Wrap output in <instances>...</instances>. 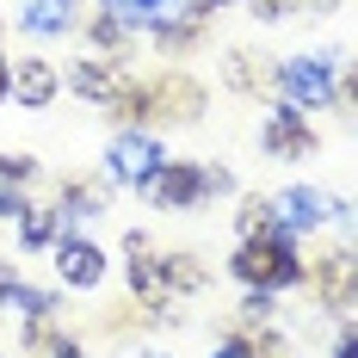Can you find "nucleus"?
Returning <instances> with one entry per match:
<instances>
[{"instance_id":"obj_1","label":"nucleus","mask_w":358,"mask_h":358,"mask_svg":"<svg viewBox=\"0 0 358 358\" xmlns=\"http://www.w3.org/2000/svg\"><path fill=\"white\" fill-rule=\"evenodd\" d=\"M235 272L248 278V285H303V259H296V248H290L285 229H259V235H248L241 241V253H235Z\"/></svg>"},{"instance_id":"obj_2","label":"nucleus","mask_w":358,"mask_h":358,"mask_svg":"<svg viewBox=\"0 0 358 358\" xmlns=\"http://www.w3.org/2000/svg\"><path fill=\"white\" fill-rule=\"evenodd\" d=\"M229 173H210V167H185V161H161L155 173L143 179V192L155 204H167V210H192L204 192H222Z\"/></svg>"},{"instance_id":"obj_3","label":"nucleus","mask_w":358,"mask_h":358,"mask_svg":"<svg viewBox=\"0 0 358 358\" xmlns=\"http://www.w3.org/2000/svg\"><path fill=\"white\" fill-rule=\"evenodd\" d=\"M266 216H272V229L303 235V229L327 222V198H322V192H309V185H285L278 198H266Z\"/></svg>"},{"instance_id":"obj_4","label":"nucleus","mask_w":358,"mask_h":358,"mask_svg":"<svg viewBox=\"0 0 358 358\" xmlns=\"http://www.w3.org/2000/svg\"><path fill=\"white\" fill-rule=\"evenodd\" d=\"M278 80H285V99H290L296 111L327 106V93H334V74H327V62H315V56H296V62H285V69H278Z\"/></svg>"},{"instance_id":"obj_5","label":"nucleus","mask_w":358,"mask_h":358,"mask_svg":"<svg viewBox=\"0 0 358 358\" xmlns=\"http://www.w3.org/2000/svg\"><path fill=\"white\" fill-rule=\"evenodd\" d=\"M161 161H167V155H161V143H155V136H117V143H111V155H106V173L117 179V185H143Z\"/></svg>"},{"instance_id":"obj_6","label":"nucleus","mask_w":358,"mask_h":358,"mask_svg":"<svg viewBox=\"0 0 358 358\" xmlns=\"http://www.w3.org/2000/svg\"><path fill=\"white\" fill-rule=\"evenodd\" d=\"M56 272H62V285L93 290L106 278V253L93 248V241H80V235H62V241H56Z\"/></svg>"},{"instance_id":"obj_7","label":"nucleus","mask_w":358,"mask_h":358,"mask_svg":"<svg viewBox=\"0 0 358 358\" xmlns=\"http://www.w3.org/2000/svg\"><path fill=\"white\" fill-rule=\"evenodd\" d=\"M56 69L43 62V56H25L19 69H6V93H19V106H50L56 99Z\"/></svg>"},{"instance_id":"obj_8","label":"nucleus","mask_w":358,"mask_h":358,"mask_svg":"<svg viewBox=\"0 0 358 358\" xmlns=\"http://www.w3.org/2000/svg\"><path fill=\"white\" fill-rule=\"evenodd\" d=\"M309 148H315V130L303 124L296 106H285V111L266 117V155H309Z\"/></svg>"},{"instance_id":"obj_9","label":"nucleus","mask_w":358,"mask_h":358,"mask_svg":"<svg viewBox=\"0 0 358 358\" xmlns=\"http://www.w3.org/2000/svg\"><path fill=\"white\" fill-rule=\"evenodd\" d=\"M19 25L31 37H62L74 25V0H19Z\"/></svg>"},{"instance_id":"obj_10","label":"nucleus","mask_w":358,"mask_h":358,"mask_svg":"<svg viewBox=\"0 0 358 358\" xmlns=\"http://www.w3.org/2000/svg\"><path fill=\"white\" fill-rule=\"evenodd\" d=\"M130 253H136V266H130L136 296H143V303H167V272H161V259H148V241H143V235H130Z\"/></svg>"},{"instance_id":"obj_11","label":"nucleus","mask_w":358,"mask_h":358,"mask_svg":"<svg viewBox=\"0 0 358 358\" xmlns=\"http://www.w3.org/2000/svg\"><path fill=\"white\" fill-rule=\"evenodd\" d=\"M179 0H106V19L111 25H161V19H173Z\"/></svg>"},{"instance_id":"obj_12","label":"nucleus","mask_w":358,"mask_h":358,"mask_svg":"<svg viewBox=\"0 0 358 358\" xmlns=\"http://www.w3.org/2000/svg\"><path fill=\"white\" fill-rule=\"evenodd\" d=\"M69 80H74V93H87V99H111L117 93V62H74L69 69Z\"/></svg>"},{"instance_id":"obj_13","label":"nucleus","mask_w":358,"mask_h":358,"mask_svg":"<svg viewBox=\"0 0 358 358\" xmlns=\"http://www.w3.org/2000/svg\"><path fill=\"white\" fill-rule=\"evenodd\" d=\"M0 309H19V315H50L56 303H50L43 290H31V285H13V278H0Z\"/></svg>"},{"instance_id":"obj_14","label":"nucleus","mask_w":358,"mask_h":358,"mask_svg":"<svg viewBox=\"0 0 358 358\" xmlns=\"http://www.w3.org/2000/svg\"><path fill=\"white\" fill-rule=\"evenodd\" d=\"M229 80H235L241 93H266V87H272V74L259 69V56H248V50H235V56H229Z\"/></svg>"},{"instance_id":"obj_15","label":"nucleus","mask_w":358,"mask_h":358,"mask_svg":"<svg viewBox=\"0 0 358 358\" xmlns=\"http://www.w3.org/2000/svg\"><path fill=\"white\" fill-rule=\"evenodd\" d=\"M19 235H25V248H50V241H56V216L25 204V216H19Z\"/></svg>"},{"instance_id":"obj_16","label":"nucleus","mask_w":358,"mask_h":358,"mask_svg":"<svg viewBox=\"0 0 358 358\" xmlns=\"http://www.w3.org/2000/svg\"><path fill=\"white\" fill-rule=\"evenodd\" d=\"M62 204H69V216H99V198L87 185H62Z\"/></svg>"},{"instance_id":"obj_17","label":"nucleus","mask_w":358,"mask_h":358,"mask_svg":"<svg viewBox=\"0 0 358 358\" xmlns=\"http://www.w3.org/2000/svg\"><path fill=\"white\" fill-rule=\"evenodd\" d=\"M241 229H248V235L272 229V216H266V198H248V210H241Z\"/></svg>"},{"instance_id":"obj_18","label":"nucleus","mask_w":358,"mask_h":358,"mask_svg":"<svg viewBox=\"0 0 358 358\" xmlns=\"http://www.w3.org/2000/svg\"><path fill=\"white\" fill-rule=\"evenodd\" d=\"M0 179H31V155H0Z\"/></svg>"},{"instance_id":"obj_19","label":"nucleus","mask_w":358,"mask_h":358,"mask_svg":"<svg viewBox=\"0 0 358 358\" xmlns=\"http://www.w3.org/2000/svg\"><path fill=\"white\" fill-rule=\"evenodd\" d=\"M93 43H99V50L124 43V25H111V19H93Z\"/></svg>"},{"instance_id":"obj_20","label":"nucleus","mask_w":358,"mask_h":358,"mask_svg":"<svg viewBox=\"0 0 358 358\" xmlns=\"http://www.w3.org/2000/svg\"><path fill=\"white\" fill-rule=\"evenodd\" d=\"M216 358H259V352H253L248 340H229V346H216Z\"/></svg>"},{"instance_id":"obj_21","label":"nucleus","mask_w":358,"mask_h":358,"mask_svg":"<svg viewBox=\"0 0 358 358\" xmlns=\"http://www.w3.org/2000/svg\"><path fill=\"white\" fill-rule=\"evenodd\" d=\"M248 315H272V290H253V296H248Z\"/></svg>"},{"instance_id":"obj_22","label":"nucleus","mask_w":358,"mask_h":358,"mask_svg":"<svg viewBox=\"0 0 358 358\" xmlns=\"http://www.w3.org/2000/svg\"><path fill=\"white\" fill-rule=\"evenodd\" d=\"M0 216H25V198H13V192H0Z\"/></svg>"},{"instance_id":"obj_23","label":"nucleus","mask_w":358,"mask_h":358,"mask_svg":"<svg viewBox=\"0 0 358 358\" xmlns=\"http://www.w3.org/2000/svg\"><path fill=\"white\" fill-rule=\"evenodd\" d=\"M334 358H358V352H352V334H340V346H334Z\"/></svg>"},{"instance_id":"obj_24","label":"nucleus","mask_w":358,"mask_h":358,"mask_svg":"<svg viewBox=\"0 0 358 358\" xmlns=\"http://www.w3.org/2000/svg\"><path fill=\"white\" fill-rule=\"evenodd\" d=\"M56 358H80V346H69V340H62V346H56Z\"/></svg>"},{"instance_id":"obj_25","label":"nucleus","mask_w":358,"mask_h":358,"mask_svg":"<svg viewBox=\"0 0 358 358\" xmlns=\"http://www.w3.org/2000/svg\"><path fill=\"white\" fill-rule=\"evenodd\" d=\"M0 99H6V56H0Z\"/></svg>"},{"instance_id":"obj_26","label":"nucleus","mask_w":358,"mask_h":358,"mask_svg":"<svg viewBox=\"0 0 358 358\" xmlns=\"http://www.w3.org/2000/svg\"><path fill=\"white\" fill-rule=\"evenodd\" d=\"M143 358H155V352H143Z\"/></svg>"}]
</instances>
